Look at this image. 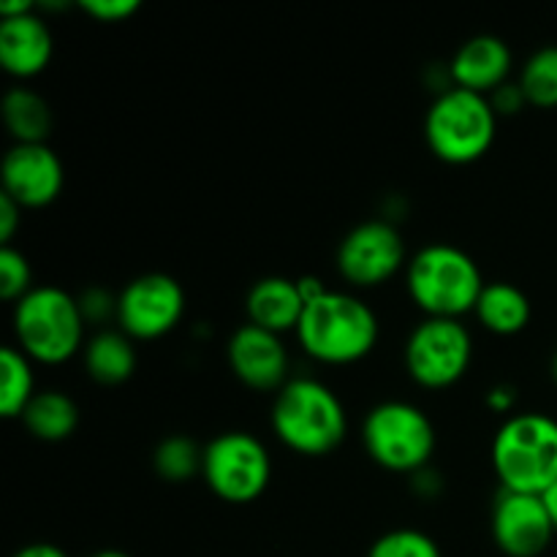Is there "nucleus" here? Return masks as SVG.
I'll list each match as a JSON object with an SVG mask.
<instances>
[{"label":"nucleus","instance_id":"obj_26","mask_svg":"<svg viewBox=\"0 0 557 557\" xmlns=\"http://www.w3.org/2000/svg\"><path fill=\"white\" fill-rule=\"evenodd\" d=\"M30 292V264L20 250L3 245L0 250V297L5 302H20Z\"/></svg>","mask_w":557,"mask_h":557},{"label":"nucleus","instance_id":"obj_17","mask_svg":"<svg viewBox=\"0 0 557 557\" xmlns=\"http://www.w3.org/2000/svg\"><path fill=\"white\" fill-rule=\"evenodd\" d=\"M305 313V299L299 294L297 281L288 277H264L248 294L250 324L267 332H297Z\"/></svg>","mask_w":557,"mask_h":557},{"label":"nucleus","instance_id":"obj_14","mask_svg":"<svg viewBox=\"0 0 557 557\" xmlns=\"http://www.w3.org/2000/svg\"><path fill=\"white\" fill-rule=\"evenodd\" d=\"M228 364L245 386L272 392L286 386L288 354L281 335L245 324L228 341Z\"/></svg>","mask_w":557,"mask_h":557},{"label":"nucleus","instance_id":"obj_25","mask_svg":"<svg viewBox=\"0 0 557 557\" xmlns=\"http://www.w3.org/2000/svg\"><path fill=\"white\" fill-rule=\"evenodd\" d=\"M368 557H444L435 539L428 533L411 531V528H400V531H389L370 547Z\"/></svg>","mask_w":557,"mask_h":557},{"label":"nucleus","instance_id":"obj_2","mask_svg":"<svg viewBox=\"0 0 557 557\" xmlns=\"http://www.w3.org/2000/svg\"><path fill=\"white\" fill-rule=\"evenodd\" d=\"M299 346L324 364H354L379 343V319L359 297L326 292L305 308L297 326Z\"/></svg>","mask_w":557,"mask_h":557},{"label":"nucleus","instance_id":"obj_5","mask_svg":"<svg viewBox=\"0 0 557 557\" xmlns=\"http://www.w3.org/2000/svg\"><path fill=\"white\" fill-rule=\"evenodd\" d=\"M79 299L58 286L33 288L14 308V335L30 359L60 364L74 357L85 341Z\"/></svg>","mask_w":557,"mask_h":557},{"label":"nucleus","instance_id":"obj_18","mask_svg":"<svg viewBox=\"0 0 557 557\" xmlns=\"http://www.w3.org/2000/svg\"><path fill=\"white\" fill-rule=\"evenodd\" d=\"M27 433L36 435L38 441L47 444H58L74 435L76 424H79V408L69 395L58 389L36 392L30 403H27L25 413H22Z\"/></svg>","mask_w":557,"mask_h":557},{"label":"nucleus","instance_id":"obj_11","mask_svg":"<svg viewBox=\"0 0 557 557\" xmlns=\"http://www.w3.org/2000/svg\"><path fill=\"white\" fill-rule=\"evenodd\" d=\"M406 261V245L400 232L386 221L359 223L346 234L337 248V270L359 288L381 286Z\"/></svg>","mask_w":557,"mask_h":557},{"label":"nucleus","instance_id":"obj_16","mask_svg":"<svg viewBox=\"0 0 557 557\" xmlns=\"http://www.w3.org/2000/svg\"><path fill=\"white\" fill-rule=\"evenodd\" d=\"M511 71V52L500 38L476 36L457 49L449 74L457 87L471 92H495L506 85Z\"/></svg>","mask_w":557,"mask_h":557},{"label":"nucleus","instance_id":"obj_7","mask_svg":"<svg viewBox=\"0 0 557 557\" xmlns=\"http://www.w3.org/2000/svg\"><path fill=\"white\" fill-rule=\"evenodd\" d=\"M364 449L395 473L422 471L435 451V428L422 408L403 400L375 406L364 419Z\"/></svg>","mask_w":557,"mask_h":557},{"label":"nucleus","instance_id":"obj_13","mask_svg":"<svg viewBox=\"0 0 557 557\" xmlns=\"http://www.w3.org/2000/svg\"><path fill=\"white\" fill-rule=\"evenodd\" d=\"M3 194L22 210L52 205L63 190V163L47 145H14L3 158Z\"/></svg>","mask_w":557,"mask_h":557},{"label":"nucleus","instance_id":"obj_29","mask_svg":"<svg viewBox=\"0 0 557 557\" xmlns=\"http://www.w3.org/2000/svg\"><path fill=\"white\" fill-rule=\"evenodd\" d=\"M20 215L22 207L11 196L0 194V243L3 245H11V239H14L16 226H20Z\"/></svg>","mask_w":557,"mask_h":557},{"label":"nucleus","instance_id":"obj_3","mask_svg":"<svg viewBox=\"0 0 557 557\" xmlns=\"http://www.w3.org/2000/svg\"><path fill=\"white\" fill-rule=\"evenodd\" d=\"M493 468L504 490L544 495L557 482V422L544 413H517L493 441Z\"/></svg>","mask_w":557,"mask_h":557},{"label":"nucleus","instance_id":"obj_30","mask_svg":"<svg viewBox=\"0 0 557 557\" xmlns=\"http://www.w3.org/2000/svg\"><path fill=\"white\" fill-rule=\"evenodd\" d=\"M522 103H528V101H525V96H522L520 85H504V87H498L493 96V109L498 114L520 112Z\"/></svg>","mask_w":557,"mask_h":557},{"label":"nucleus","instance_id":"obj_12","mask_svg":"<svg viewBox=\"0 0 557 557\" xmlns=\"http://www.w3.org/2000/svg\"><path fill=\"white\" fill-rule=\"evenodd\" d=\"M555 536L542 495L504 490L493 509V539L509 557H539Z\"/></svg>","mask_w":557,"mask_h":557},{"label":"nucleus","instance_id":"obj_28","mask_svg":"<svg viewBox=\"0 0 557 557\" xmlns=\"http://www.w3.org/2000/svg\"><path fill=\"white\" fill-rule=\"evenodd\" d=\"M79 308L85 321H96L98 324V321H107L109 315L117 313V299H112L107 292H101V288H90V292L79 299Z\"/></svg>","mask_w":557,"mask_h":557},{"label":"nucleus","instance_id":"obj_21","mask_svg":"<svg viewBox=\"0 0 557 557\" xmlns=\"http://www.w3.org/2000/svg\"><path fill=\"white\" fill-rule=\"evenodd\" d=\"M3 120L16 145H44L52 128V109L27 87H14L3 98Z\"/></svg>","mask_w":557,"mask_h":557},{"label":"nucleus","instance_id":"obj_24","mask_svg":"<svg viewBox=\"0 0 557 557\" xmlns=\"http://www.w3.org/2000/svg\"><path fill=\"white\" fill-rule=\"evenodd\" d=\"M522 96L539 109L557 107V47H544L522 69Z\"/></svg>","mask_w":557,"mask_h":557},{"label":"nucleus","instance_id":"obj_10","mask_svg":"<svg viewBox=\"0 0 557 557\" xmlns=\"http://www.w3.org/2000/svg\"><path fill=\"white\" fill-rule=\"evenodd\" d=\"M185 313V294L174 277L150 272L131 281L117 297V321L136 341H158L180 324Z\"/></svg>","mask_w":557,"mask_h":557},{"label":"nucleus","instance_id":"obj_15","mask_svg":"<svg viewBox=\"0 0 557 557\" xmlns=\"http://www.w3.org/2000/svg\"><path fill=\"white\" fill-rule=\"evenodd\" d=\"M49 60H52V33L36 9L0 22V63L11 76L30 79L47 69Z\"/></svg>","mask_w":557,"mask_h":557},{"label":"nucleus","instance_id":"obj_37","mask_svg":"<svg viewBox=\"0 0 557 557\" xmlns=\"http://www.w3.org/2000/svg\"><path fill=\"white\" fill-rule=\"evenodd\" d=\"M553 375H555V381H557V354H555V362H553Z\"/></svg>","mask_w":557,"mask_h":557},{"label":"nucleus","instance_id":"obj_1","mask_svg":"<svg viewBox=\"0 0 557 557\" xmlns=\"http://www.w3.org/2000/svg\"><path fill=\"white\" fill-rule=\"evenodd\" d=\"M272 430L292 451L321 457L343 444L348 430L341 397L315 379H294L277 392Z\"/></svg>","mask_w":557,"mask_h":557},{"label":"nucleus","instance_id":"obj_4","mask_svg":"<svg viewBox=\"0 0 557 557\" xmlns=\"http://www.w3.org/2000/svg\"><path fill=\"white\" fill-rule=\"evenodd\" d=\"M482 270L455 245H428L408 264V292L430 319H460L476 310Z\"/></svg>","mask_w":557,"mask_h":557},{"label":"nucleus","instance_id":"obj_31","mask_svg":"<svg viewBox=\"0 0 557 557\" xmlns=\"http://www.w3.org/2000/svg\"><path fill=\"white\" fill-rule=\"evenodd\" d=\"M297 286H299V294H302V299H305V308H308L310 302H315V299H321L326 292H330V288H326L324 283L319 281V277H310V275L299 277Z\"/></svg>","mask_w":557,"mask_h":557},{"label":"nucleus","instance_id":"obj_22","mask_svg":"<svg viewBox=\"0 0 557 557\" xmlns=\"http://www.w3.org/2000/svg\"><path fill=\"white\" fill-rule=\"evenodd\" d=\"M36 397L30 357L22 348L3 346L0 351V413L5 419H22L27 403Z\"/></svg>","mask_w":557,"mask_h":557},{"label":"nucleus","instance_id":"obj_35","mask_svg":"<svg viewBox=\"0 0 557 557\" xmlns=\"http://www.w3.org/2000/svg\"><path fill=\"white\" fill-rule=\"evenodd\" d=\"M542 498H544V506H547L549 517H553V525H555V531H557V482L547 490V493L542 495Z\"/></svg>","mask_w":557,"mask_h":557},{"label":"nucleus","instance_id":"obj_27","mask_svg":"<svg viewBox=\"0 0 557 557\" xmlns=\"http://www.w3.org/2000/svg\"><path fill=\"white\" fill-rule=\"evenodd\" d=\"M79 9L98 22H123L139 11V0H85Z\"/></svg>","mask_w":557,"mask_h":557},{"label":"nucleus","instance_id":"obj_36","mask_svg":"<svg viewBox=\"0 0 557 557\" xmlns=\"http://www.w3.org/2000/svg\"><path fill=\"white\" fill-rule=\"evenodd\" d=\"M92 557H131V555L120 553V549H101V553H96Z\"/></svg>","mask_w":557,"mask_h":557},{"label":"nucleus","instance_id":"obj_23","mask_svg":"<svg viewBox=\"0 0 557 557\" xmlns=\"http://www.w3.org/2000/svg\"><path fill=\"white\" fill-rule=\"evenodd\" d=\"M152 462H156L158 476L166 479V482L183 484L190 482L196 473H201L205 449H199V444L188 435H169L166 441L158 444Z\"/></svg>","mask_w":557,"mask_h":557},{"label":"nucleus","instance_id":"obj_32","mask_svg":"<svg viewBox=\"0 0 557 557\" xmlns=\"http://www.w3.org/2000/svg\"><path fill=\"white\" fill-rule=\"evenodd\" d=\"M487 403H490V408H495V411L506 413V411H511V408H515V392L506 389V386H498V389L490 392Z\"/></svg>","mask_w":557,"mask_h":557},{"label":"nucleus","instance_id":"obj_9","mask_svg":"<svg viewBox=\"0 0 557 557\" xmlns=\"http://www.w3.org/2000/svg\"><path fill=\"white\" fill-rule=\"evenodd\" d=\"M473 357L471 332L457 319H428L406 343V368L424 389H446L466 375Z\"/></svg>","mask_w":557,"mask_h":557},{"label":"nucleus","instance_id":"obj_20","mask_svg":"<svg viewBox=\"0 0 557 557\" xmlns=\"http://www.w3.org/2000/svg\"><path fill=\"white\" fill-rule=\"evenodd\" d=\"M85 368L103 386L128 381L136 370V351L125 332H98L85 346Z\"/></svg>","mask_w":557,"mask_h":557},{"label":"nucleus","instance_id":"obj_8","mask_svg":"<svg viewBox=\"0 0 557 557\" xmlns=\"http://www.w3.org/2000/svg\"><path fill=\"white\" fill-rule=\"evenodd\" d=\"M201 476L226 504H250L264 495L272 479L270 451L256 435L243 430L223 433L207 444Z\"/></svg>","mask_w":557,"mask_h":557},{"label":"nucleus","instance_id":"obj_19","mask_svg":"<svg viewBox=\"0 0 557 557\" xmlns=\"http://www.w3.org/2000/svg\"><path fill=\"white\" fill-rule=\"evenodd\" d=\"M476 315L484 330L493 335H517L531 321V302L522 288L511 283H487L479 297Z\"/></svg>","mask_w":557,"mask_h":557},{"label":"nucleus","instance_id":"obj_33","mask_svg":"<svg viewBox=\"0 0 557 557\" xmlns=\"http://www.w3.org/2000/svg\"><path fill=\"white\" fill-rule=\"evenodd\" d=\"M14 557H69L54 544H30V547H22Z\"/></svg>","mask_w":557,"mask_h":557},{"label":"nucleus","instance_id":"obj_6","mask_svg":"<svg viewBox=\"0 0 557 557\" xmlns=\"http://www.w3.org/2000/svg\"><path fill=\"white\" fill-rule=\"evenodd\" d=\"M498 112L493 101L482 92L451 87L444 90L430 107L424 120L428 145L441 161L446 163H473L493 147Z\"/></svg>","mask_w":557,"mask_h":557},{"label":"nucleus","instance_id":"obj_34","mask_svg":"<svg viewBox=\"0 0 557 557\" xmlns=\"http://www.w3.org/2000/svg\"><path fill=\"white\" fill-rule=\"evenodd\" d=\"M33 9H36V5L27 3V0H11V3H0V16L9 20V16H22Z\"/></svg>","mask_w":557,"mask_h":557}]
</instances>
